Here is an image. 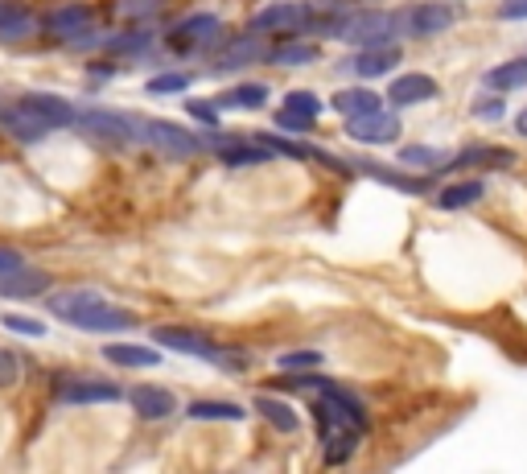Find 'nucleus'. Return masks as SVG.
Segmentation results:
<instances>
[{
  "label": "nucleus",
  "instance_id": "nucleus-4",
  "mask_svg": "<svg viewBox=\"0 0 527 474\" xmlns=\"http://www.w3.org/2000/svg\"><path fill=\"white\" fill-rule=\"evenodd\" d=\"M141 141H149L152 149L165 153V157H194V153L202 149V141H198L194 133L170 124V120H149V124H141Z\"/></svg>",
  "mask_w": 527,
  "mask_h": 474
},
{
  "label": "nucleus",
  "instance_id": "nucleus-29",
  "mask_svg": "<svg viewBox=\"0 0 527 474\" xmlns=\"http://www.w3.org/2000/svg\"><path fill=\"white\" fill-rule=\"evenodd\" d=\"M363 173H371V178H379V182H384V186L408 190V194H420V190H425V182H412V178H404V173L387 170V165H371V162H366V165H363Z\"/></svg>",
  "mask_w": 527,
  "mask_h": 474
},
{
  "label": "nucleus",
  "instance_id": "nucleus-5",
  "mask_svg": "<svg viewBox=\"0 0 527 474\" xmlns=\"http://www.w3.org/2000/svg\"><path fill=\"white\" fill-rule=\"evenodd\" d=\"M346 136L358 144H392L400 136V116L395 112H363V116H346Z\"/></svg>",
  "mask_w": 527,
  "mask_h": 474
},
{
  "label": "nucleus",
  "instance_id": "nucleus-9",
  "mask_svg": "<svg viewBox=\"0 0 527 474\" xmlns=\"http://www.w3.org/2000/svg\"><path fill=\"white\" fill-rule=\"evenodd\" d=\"M21 108H29L37 120H45L50 128H63L74 120V108L66 104L63 95H45V91H29L25 99H21Z\"/></svg>",
  "mask_w": 527,
  "mask_h": 474
},
{
  "label": "nucleus",
  "instance_id": "nucleus-10",
  "mask_svg": "<svg viewBox=\"0 0 527 474\" xmlns=\"http://www.w3.org/2000/svg\"><path fill=\"white\" fill-rule=\"evenodd\" d=\"M50 289V277H45L42 269H13L0 277V297H17V301H25V297H37Z\"/></svg>",
  "mask_w": 527,
  "mask_h": 474
},
{
  "label": "nucleus",
  "instance_id": "nucleus-20",
  "mask_svg": "<svg viewBox=\"0 0 527 474\" xmlns=\"http://www.w3.org/2000/svg\"><path fill=\"white\" fill-rule=\"evenodd\" d=\"M5 128H9L17 141H25V144H34V141H42L45 133H50V124L45 120H37L29 108H13V112H5Z\"/></svg>",
  "mask_w": 527,
  "mask_h": 474
},
{
  "label": "nucleus",
  "instance_id": "nucleus-36",
  "mask_svg": "<svg viewBox=\"0 0 527 474\" xmlns=\"http://www.w3.org/2000/svg\"><path fill=\"white\" fill-rule=\"evenodd\" d=\"M268 157H272V149H264V144L259 149H223L227 165H251V162H268Z\"/></svg>",
  "mask_w": 527,
  "mask_h": 474
},
{
  "label": "nucleus",
  "instance_id": "nucleus-42",
  "mask_svg": "<svg viewBox=\"0 0 527 474\" xmlns=\"http://www.w3.org/2000/svg\"><path fill=\"white\" fill-rule=\"evenodd\" d=\"M473 112H478V120H499L503 116V99L494 95V99H478L473 104Z\"/></svg>",
  "mask_w": 527,
  "mask_h": 474
},
{
  "label": "nucleus",
  "instance_id": "nucleus-12",
  "mask_svg": "<svg viewBox=\"0 0 527 474\" xmlns=\"http://www.w3.org/2000/svg\"><path fill=\"white\" fill-rule=\"evenodd\" d=\"M309 25V9H301V5H268V9H259L256 17H251V29H301Z\"/></svg>",
  "mask_w": 527,
  "mask_h": 474
},
{
  "label": "nucleus",
  "instance_id": "nucleus-37",
  "mask_svg": "<svg viewBox=\"0 0 527 474\" xmlns=\"http://www.w3.org/2000/svg\"><path fill=\"white\" fill-rule=\"evenodd\" d=\"M0 322H5V331H13V334H45V326L42 322H34V318H21V313H5V318H0Z\"/></svg>",
  "mask_w": 527,
  "mask_h": 474
},
{
  "label": "nucleus",
  "instance_id": "nucleus-23",
  "mask_svg": "<svg viewBox=\"0 0 527 474\" xmlns=\"http://www.w3.org/2000/svg\"><path fill=\"white\" fill-rule=\"evenodd\" d=\"M186 412L194 420H243V409L231 400H194Z\"/></svg>",
  "mask_w": 527,
  "mask_h": 474
},
{
  "label": "nucleus",
  "instance_id": "nucleus-35",
  "mask_svg": "<svg viewBox=\"0 0 527 474\" xmlns=\"http://www.w3.org/2000/svg\"><path fill=\"white\" fill-rule=\"evenodd\" d=\"M285 108L288 112H297V116H317V112H322V99L317 95H309V91H293V95L285 99Z\"/></svg>",
  "mask_w": 527,
  "mask_h": 474
},
{
  "label": "nucleus",
  "instance_id": "nucleus-39",
  "mask_svg": "<svg viewBox=\"0 0 527 474\" xmlns=\"http://www.w3.org/2000/svg\"><path fill=\"white\" fill-rule=\"evenodd\" d=\"M21 380V359L9 355V351H0V388H9Z\"/></svg>",
  "mask_w": 527,
  "mask_h": 474
},
{
  "label": "nucleus",
  "instance_id": "nucleus-15",
  "mask_svg": "<svg viewBox=\"0 0 527 474\" xmlns=\"http://www.w3.org/2000/svg\"><path fill=\"white\" fill-rule=\"evenodd\" d=\"M395 63H400V45H384V50H376V45H366L363 54L350 63V71L363 74V79H379V74L395 71Z\"/></svg>",
  "mask_w": 527,
  "mask_h": 474
},
{
  "label": "nucleus",
  "instance_id": "nucleus-45",
  "mask_svg": "<svg viewBox=\"0 0 527 474\" xmlns=\"http://www.w3.org/2000/svg\"><path fill=\"white\" fill-rule=\"evenodd\" d=\"M515 128H519V133L527 136V112H523V116H519V120H515Z\"/></svg>",
  "mask_w": 527,
  "mask_h": 474
},
{
  "label": "nucleus",
  "instance_id": "nucleus-17",
  "mask_svg": "<svg viewBox=\"0 0 527 474\" xmlns=\"http://www.w3.org/2000/svg\"><path fill=\"white\" fill-rule=\"evenodd\" d=\"M219 34V17H210V13H198V17L181 21L178 29H173V50H190L194 42H206V37Z\"/></svg>",
  "mask_w": 527,
  "mask_h": 474
},
{
  "label": "nucleus",
  "instance_id": "nucleus-30",
  "mask_svg": "<svg viewBox=\"0 0 527 474\" xmlns=\"http://www.w3.org/2000/svg\"><path fill=\"white\" fill-rule=\"evenodd\" d=\"M116 13L124 21H149L161 13V0H116Z\"/></svg>",
  "mask_w": 527,
  "mask_h": 474
},
{
  "label": "nucleus",
  "instance_id": "nucleus-27",
  "mask_svg": "<svg viewBox=\"0 0 527 474\" xmlns=\"http://www.w3.org/2000/svg\"><path fill=\"white\" fill-rule=\"evenodd\" d=\"M400 157H404L408 165H425V170H437V165L449 162V153L437 149V144H429V149H425V144H408V149H404Z\"/></svg>",
  "mask_w": 527,
  "mask_h": 474
},
{
  "label": "nucleus",
  "instance_id": "nucleus-26",
  "mask_svg": "<svg viewBox=\"0 0 527 474\" xmlns=\"http://www.w3.org/2000/svg\"><path fill=\"white\" fill-rule=\"evenodd\" d=\"M268 58H272V63H280V66H305V63H313V58H317V45H309V42L277 45Z\"/></svg>",
  "mask_w": 527,
  "mask_h": 474
},
{
  "label": "nucleus",
  "instance_id": "nucleus-6",
  "mask_svg": "<svg viewBox=\"0 0 527 474\" xmlns=\"http://www.w3.org/2000/svg\"><path fill=\"white\" fill-rule=\"evenodd\" d=\"M66 322L79 326V331L116 334V331H132V313H124V310H116V305H108L103 297H95V301H87L83 310H74Z\"/></svg>",
  "mask_w": 527,
  "mask_h": 474
},
{
  "label": "nucleus",
  "instance_id": "nucleus-14",
  "mask_svg": "<svg viewBox=\"0 0 527 474\" xmlns=\"http://www.w3.org/2000/svg\"><path fill=\"white\" fill-rule=\"evenodd\" d=\"M91 25V9L87 5H63V9H54L50 17H45V34H54V37H74L83 34V29Z\"/></svg>",
  "mask_w": 527,
  "mask_h": 474
},
{
  "label": "nucleus",
  "instance_id": "nucleus-25",
  "mask_svg": "<svg viewBox=\"0 0 527 474\" xmlns=\"http://www.w3.org/2000/svg\"><path fill=\"white\" fill-rule=\"evenodd\" d=\"M29 29H34V21H29V13L21 9V5H0V34H5V37H25Z\"/></svg>",
  "mask_w": 527,
  "mask_h": 474
},
{
  "label": "nucleus",
  "instance_id": "nucleus-38",
  "mask_svg": "<svg viewBox=\"0 0 527 474\" xmlns=\"http://www.w3.org/2000/svg\"><path fill=\"white\" fill-rule=\"evenodd\" d=\"M317 363H322L317 351H285V355H280V367H285V371H297V367H317Z\"/></svg>",
  "mask_w": 527,
  "mask_h": 474
},
{
  "label": "nucleus",
  "instance_id": "nucleus-33",
  "mask_svg": "<svg viewBox=\"0 0 527 474\" xmlns=\"http://www.w3.org/2000/svg\"><path fill=\"white\" fill-rule=\"evenodd\" d=\"M268 99V87H259V83H248V87H235L227 95V104H239V108H259Z\"/></svg>",
  "mask_w": 527,
  "mask_h": 474
},
{
  "label": "nucleus",
  "instance_id": "nucleus-13",
  "mask_svg": "<svg viewBox=\"0 0 527 474\" xmlns=\"http://www.w3.org/2000/svg\"><path fill=\"white\" fill-rule=\"evenodd\" d=\"M437 95V83L429 74H400V79L387 87V99L395 108H408V104H420V99H433Z\"/></svg>",
  "mask_w": 527,
  "mask_h": 474
},
{
  "label": "nucleus",
  "instance_id": "nucleus-44",
  "mask_svg": "<svg viewBox=\"0 0 527 474\" xmlns=\"http://www.w3.org/2000/svg\"><path fill=\"white\" fill-rule=\"evenodd\" d=\"M25 260H21V252H9V248H0V277L5 272H13V269H21Z\"/></svg>",
  "mask_w": 527,
  "mask_h": 474
},
{
  "label": "nucleus",
  "instance_id": "nucleus-3",
  "mask_svg": "<svg viewBox=\"0 0 527 474\" xmlns=\"http://www.w3.org/2000/svg\"><path fill=\"white\" fill-rule=\"evenodd\" d=\"M338 37H346L350 45H387L395 37V21L387 17V13H355L350 21H342L338 29H334Z\"/></svg>",
  "mask_w": 527,
  "mask_h": 474
},
{
  "label": "nucleus",
  "instance_id": "nucleus-28",
  "mask_svg": "<svg viewBox=\"0 0 527 474\" xmlns=\"http://www.w3.org/2000/svg\"><path fill=\"white\" fill-rule=\"evenodd\" d=\"M264 54V45L259 42H235L231 50H223V54H219V66H248V63H256V58Z\"/></svg>",
  "mask_w": 527,
  "mask_h": 474
},
{
  "label": "nucleus",
  "instance_id": "nucleus-8",
  "mask_svg": "<svg viewBox=\"0 0 527 474\" xmlns=\"http://www.w3.org/2000/svg\"><path fill=\"white\" fill-rule=\"evenodd\" d=\"M58 400L63 404H108V400H120V388L103 384V380H71V384L58 388Z\"/></svg>",
  "mask_w": 527,
  "mask_h": 474
},
{
  "label": "nucleus",
  "instance_id": "nucleus-21",
  "mask_svg": "<svg viewBox=\"0 0 527 474\" xmlns=\"http://www.w3.org/2000/svg\"><path fill=\"white\" fill-rule=\"evenodd\" d=\"M486 87L491 91H511V87H523L527 83V58H511V63H499L486 71Z\"/></svg>",
  "mask_w": 527,
  "mask_h": 474
},
{
  "label": "nucleus",
  "instance_id": "nucleus-18",
  "mask_svg": "<svg viewBox=\"0 0 527 474\" xmlns=\"http://www.w3.org/2000/svg\"><path fill=\"white\" fill-rule=\"evenodd\" d=\"M330 108L342 112V116H363V112H376L379 108V95L371 87H346L330 99Z\"/></svg>",
  "mask_w": 527,
  "mask_h": 474
},
{
  "label": "nucleus",
  "instance_id": "nucleus-32",
  "mask_svg": "<svg viewBox=\"0 0 527 474\" xmlns=\"http://www.w3.org/2000/svg\"><path fill=\"white\" fill-rule=\"evenodd\" d=\"M457 165H511V153L503 149H465Z\"/></svg>",
  "mask_w": 527,
  "mask_h": 474
},
{
  "label": "nucleus",
  "instance_id": "nucleus-31",
  "mask_svg": "<svg viewBox=\"0 0 527 474\" xmlns=\"http://www.w3.org/2000/svg\"><path fill=\"white\" fill-rule=\"evenodd\" d=\"M149 45H152V37L136 29V34H116V37L108 42V50H112V54H144Z\"/></svg>",
  "mask_w": 527,
  "mask_h": 474
},
{
  "label": "nucleus",
  "instance_id": "nucleus-24",
  "mask_svg": "<svg viewBox=\"0 0 527 474\" xmlns=\"http://www.w3.org/2000/svg\"><path fill=\"white\" fill-rule=\"evenodd\" d=\"M483 198V182H457V186H449V190H441V211H462V206H470V202H478Z\"/></svg>",
  "mask_w": 527,
  "mask_h": 474
},
{
  "label": "nucleus",
  "instance_id": "nucleus-40",
  "mask_svg": "<svg viewBox=\"0 0 527 474\" xmlns=\"http://www.w3.org/2000/svg\"><path fill=\"white\" fill-rule=\"evenodd\" d=\"M186 112H190V116H194V120H202V124H210V128L219 124L215 104H206V99H190V104H186Z\"/></svg>",
  "mask_w": 527,
  "mask_h": 474
},
{
  "label": "nucleus",
  "instance_id": "nucleus-1",
  "mask_svg": "<svg viewBox=\"0 0 527 474\" xmlns=\"http://www.w3.org/2000/svg\"><path fill=\"white\" fill-rule=\"evenodd\" d=\"M313 412H317V420H322L326 458H330V462H346V458L355 454V446H358V438H363V430H366L363 404H358L355 396H346L342 388L326 384L322 388V400L313 404Z\"/></svg>",
  "mask_w": 527,
  "mask_h": 474
},
{
  "label": "nucleus",
  "instance_id": "nucleus-43",
  "mask_svg": "<svg viewBox=\"0 0 527 474\" xmlns=\"http://www.w3.org/2000/svg\"><path fill=\"white\" fill-rule=\"evenodd\" d=\"M277 124H280V128H288V133H305V128H309L313 120H309V116H297V112H288V108H285V112L277 116Z\"/></svg>",
  "mask_w": 527,
  "mask_h": 474
},
{
  "label": "nucleus",
  "instance_id": "nucleus-22",
  "mask_svg": "<svg viewBox=\"0 0 527 474\" xmlns=\"http://www.w3.org/2000/svg\"><path fill=\"white\" fill-rule=\"evenodd\" d=\"M256 412H259L264 420H268L272 430H280V433H293L297 425H301V420H297V412L288 409L285 400H272V396H259V400H256Z\"/></svg>",
  "mask_w": 527,
  "mask_h": 474
},
{
  "label": "nucleus",
  "instance_id": "nucleus-16",
  "mask_svg": "<svg viewBox=\"0 0 527 474\" xmlns=\"http://www.w3.org/2000/svg\"><path fill=\"white\" fill-rule=\"evenodd\" d=\"M408 25H412V34H420V37L445 34V29L454 25V9H445V5H416V9L408 13Z\"/></svg>",
  "mask_w": 527,
  "mask_h": 474
},
{
  "label": "nucleus",
  "instance_id": "nucleus-41",
  "mask_svg": "<svg viewBox=\"0 0 527 474\" xmlns=\"http://www.w3.org/2000/svg\"><path fill=\"white\" fill-rule=\"evenodd\" d=\"M499 17L503 21H527V0H503Z\"/></svg>",
  "mask_w": 527,
  "mask_h": 474
},
{
  "label": "nucleus",
  "instance_id": "nucleus-34",
  "mask_svg": "<svg viewBox=\"0 0 527 474\" xmlns=\"http://www.w3.org/2000/svg\"><path fill=\"white\" fill-rule=\"evenodd\" d=\"M190 87V74H157L149 79V95H178Z\"/></svg>",
  "mask_w": 527,
  "mask_h": 474
},
{
  "label": "nucleus",
  "instance_id": "nucleus-7",
  "mask_svg": "<svg viewBox=\"0 0 527 474\" xmlns=\"http://www.w3.org/2000/svg\"><path fill=\"white\" fill-rule=\"evenodd\" d=\"M152 342H161V347H170V351H181V355L210 359V363H231V355H223L210 339H202V334H194V331H181V326H157V331H152Z\"/></svg>",
  "mask_w": 527,
  "mask_h": 474
},
{
  "label": "nucleus",
  "instance_id": "nucleus-2",
  "mask_svg": "<svg viewBox=\"0 0 527 474\" xmlns=\"http://www.w3.org/2000/svg\"><path fill=\"white\" fill-rule=\"evenodd\" d=\"M79 133L91 136V141H99V144H116V149L141 141V124H136L132 116H124V112H83Z\"/></svg>",
  "mask_w": 527,
  "mask_h": 474
},
{
  "label": "nucleus",
  "instance_id": "nucleus-11",
  "mask_svg": "<svg viewBox=\"0 0 527 474\" xmlns=\"http://www.w3.org/2000/svg\"><path fill=\"white\" fill-rule=\"evenodd\" d=\"M128 400H132V409L141 412L144 420H161V417H170V412L178 409L173 392H165V388H152V384L132 388V392H128Z\"/></svg>",
  "mask_w": 527,
  "mask_h": 474
},
{
  "label": "nucleus",
  "instance_id": "nucleus-19",
  "mask_svg": "<svg viewBox=\"0 0 527 474\" xmlns=\"http://www.w3.org/2000/svg\"><path fill=\"white\" fill-rule=\"evenodd\" d=\"M103 359H108V363H120V367H157L161 363L157 351L132 347V342H108V347H103Z\"/></svg>",
  "mask_w": 527,
  "mask_h": 474
}]
</instances>
